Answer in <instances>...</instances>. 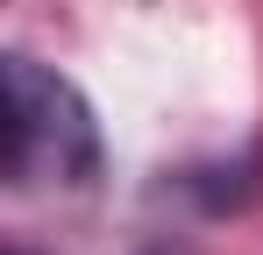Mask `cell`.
<instances>
[{
    "label": "cell",
    "instance_id": "cell-1",
    "mask_svg": "<svg viewBox=\"0 0 263 255\" xmlns=\"http://www.w3.org/2000/svg\"><path fill=\"white\" fill-rule=\"evenodd\" d=\"M0 92H7V163L0 170H7L14 192L100 177V121H92L86 92L64 71L7 50L0 57Z\"/></svg>",
    "mask_w": 263,
    "mask_h": 255
},
{
    "label": "cell",
    "instance_id": "cell-2",
    "mask_svg": "<svg viewBox=\"0 0 263 255\" xmlns=\"http://www.w3.org/2000/svg\"><path fill=\"white\" fill-rule=\"evenodd\" d=\"M0 255H29V248H0Z\"/></svg>",
    "mask_w": 263,
    "mask_h": 255
}]
</instances>
